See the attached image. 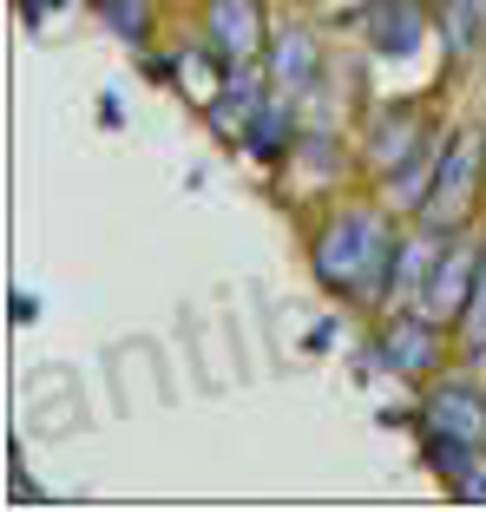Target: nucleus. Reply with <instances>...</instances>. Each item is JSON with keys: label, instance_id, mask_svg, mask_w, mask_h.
<instances>
[{"label": "nucleus", "instance_id": "423d86ee", "mask_svg": "<svg viewBox=\"0 0 486 512\" xmlns=\"http://www.w3.org/2000/svg\"><path fill=\"white\" fill-rule=\"evenodd\" d=\"M375 355H381L388 368H395V375H408V381L434 375V362H441V322H427V316L395 322V329H381Z\"/></svg>", "mask_w": 486, "mask_h": 512}, {"label": "nucleus", "instance_id": "1a4fd4ad", "mask_svg": "<svg viewBox=\"0 0 486 512\" xmlns=\"http://www.w3.org/2000/svg\"><path fill=\"white\" fill-rule=\"evenodd\" d=\"M250 119H257V79H250V66H230V86L211 99V125L224 138H243Z\"/></svg>", "mask_w": 486, "mask_h": 512}, {"label": "nucleus", "instance_id": "6e6552de", "mask_svg": "<svg viewBox=\"0 0 486 512\" xmlns=\"http://www.w3.org/2000/svg\"><path fill=\"white\" fill-rule=\"evenodd\" d=\"M270 60H276V86H283V92H303L309 79L322 73V46H316V33L283 27V33H276V46H270Z\"/></svg>", "mask_w": 486, "mask_h": 512}, {"label": "nucleus", "instance_id": "f8f14e48", "mask_svg": "<svg viewBox=\"0 0 486 512\" xmlns=\"http://www.w3.org/2000/svg\"><path fill=\"white\" fill-rule=\"evenodd\" d=\"M460 348H467V355H486V256H480V276H473L467 309H460Z\"/></svg>", "mask_w": 486, "mask_h": 512}, {"label": "nucleus", "instance_id": "ddd939ff", "mask_svg": "<svg viewBox=\"0 0 486 512\" xmlns=\"http://www.w3.org/2000/svg\"><path fill=\"white\" fill-rule=\"evenodd\" d=\"M473 40H480V0H454V7H447V46L467 53Z\"/></svg>", "mask_w": 486, "mask_h": 512}, {"label": "nucleus", "instance_id": "20e7f679", "mask_svg": "<svg viewBox=\"0 0 486 512\" xmlns=\"http://www.w3.org/2000/svg\"><path fill=\"white\" fill-rule=\"evenodd\" d=\"M204 46L217 53V66H250L257 60V46H263V14H257V0H211L204 7Z\"/></svg>", "mask_w": 486, "mask_h": 512}, {"label": "nucleus", "instance_id": "f03ea898", "mask_svg": "<svg viewBox=\"0 0 486 512\" xmlns=\"http://www.w3.org/2000/svg\"><path fill=\"white\" fill-rule=\"evenodd\" d=\"M480 158H486V138L480 132H454L441 145V178H434V191H427V230H447L454 237L460 217H467V204L480 197Z\"/></svg>", "mask_w": 486, "mask_h": 512}, {"label": "nucleus", "instance_id": "9d476101", "mask_svg": "<svg viewBox=\"0 0 486 512\" xmlns=\"http://www.w3.org/2000/svg\"><path fill=\"white\" fill-rule=\"evenodd\" d=\"M243 145L257 151V158H283V145H289V106L283 112H276V106H257V119H250Z\"/></svg>", "mask_w": 486, "mask_h": 512}, {"label": "nucleus", "instance_id": "39448f33", "mask_svg": "<svg viewBox=\"0 0 486 512\" xmlns=\"http://www.w3.org/2000/svg\"><path fill=\"white\" fill-rule=\"evenodd\" d=\"M421 427L486 447V401H480V388H467V381H441V388H427V421Z\"/></svg>", "mask_w": 486, "mask_h": 512}, {"label": "nucleus", "instance_id": "9b49d317", "mask_svg": "<svg viewBox=\"0 0 486 512\" xmlns=\"http://www.w3.org/2000/svg\"><path fill=\"white\" fill-rule=\"evenodd\" d=\"M99 14H106V27L119 33V40L145 46V33H152V7L145 0H99Z\"/></svg>", "mask_w": 486, "mask_h": 512}, {"label": "nucleus", "instance_id": "4468645a", "mask_svg": "<svg viewBox=\"0 0 486 512\" xmlns=\"http://www.w3.org/2000/svg\"><path fill=\"white\" fill-rule=\"evenodd\" d=\"M20 14H27V20H46V14H53V0H20Z\"/></svg>", "mask_w": 486, "mask_h": 512}, {"label": "nucleus", "instance_id": "0eeeda50", "mask_svg": "<svg viewBox=\"0 0 486 512\" xmlns=\"http://www.w3.org/2000/svg\"><path fill=\"white\" fill-rule=\"evenodd\" d=\"M362 33H368V46L375 53H414V46L427 40V20H421V0H375L362 14Z\"/></svg>", "mask_w": 486, "mask_h": 512}, {"label": "nucleus", "instance_id": "7ed1b4c3", "mask_svg": "<svg viewBox=\"0 0 486 512\" xmlns=\"http://www.w3.org/2000/svg\"><path fill=\"white\" fill-rule=\"evenodd\" d=\"M473 276H480V250H467L460 237H447L441 250H434V263H427V276L414 283V309H421L427 322L460 316L467 296H473Z\"/></svg>", "mask_w": 486, "mask_h": 512}, {"label": "nucleus", "instance_id": "f257e3e1", "mask_svg": "<svg viewBox=\"0 0 486 512\" xmlns=\"http://www.w3.org/2000/svg\"><path fill=\"white\" fill-rule=\"evenodd\" d=\"M395 263H401V237H395V224L381 211H368V204L335 211L316 237V276L335 296H355V302L395 296Z\"/></svg>", "mask_w": 486, "mask_h": 512}]
</instances>
